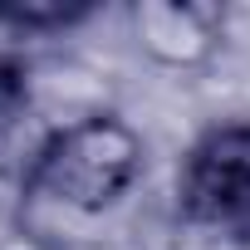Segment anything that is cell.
I'll return each instance as SVG.
<instances>
[{
    "instance_id": "cell-2",
    "label": "cell",
    "mask_w": 250,
    "mask_h": 250,
    "mask_svg": "<svg viewBox=\"0 0 250 250\" xmlns=\"http://www.w3.org/2000/svg\"><path fill=\"white\" fill-rule=\"evenodd\" d=\"M177 206L191 226L250 230V123H221L191 143L177 172Z\"/></svg>"
},
{
    "instance_id": "cell-7",
    "label": "cell",
    "mask_w": 250,
    "mask_h": 250,
    "mask_svg": "<svg viewBox=\"0 0 250 250\" xmlns=\"http://www.w3.org/2000/svg\"><path fill=\"white\" fill-rule=\"evenodd\" d=\"M235 240H240V250H250V230H240V235H235Z\"/></svg>"
},
{
    "instance_id": "cell-5",
    "label": "cell",
    "mask_w": 250,
    "mask_h": 250,
    "mask_svg": "<svg viewBox=\"0 0 250 250\" xmlns=\"http://www.w3.org/2000/svg\"><path fill=\"white\" fill-rule=\"evenodd\" d=\"M40 113V93L25 64L0 59V157L15 147V138L25 133V123Z\"/></svg>"
},
{
    "instance_id": "cell-4",
    "label": "cell",
    "mask_w": 250,
    "mask_h": 250,
    "mask_svg": "<svg viewBox=\"0 0 250 250\" xmlns=\"http://www.w3.org/2000/svg\"><path fill=\"white\" fill-rule=\"evenodd\" d=\"M93 15L88 0H0V30L10 35H69Z\"/></svg>"
},
{
    "instance_id": "cell-1",
    "label": "cell",
    "mask_w": 250,
    "mask_h": 250,
    "mask_svg": "<svg viewBox=\"0 0 250 250\" xmlns=\"http://www.w3.org/2000/svg\"><path fill=\"white\" fill-rule=\"evenodd\" d=\"M147 143L123 113L83 108L40 133L25 157V196L69 216H108L138 191Z\"/></svg>"
},
{
    "instance_id": "cell-3",
    "label": "cell",
    "mask_w": 250,
    "mask_h": 250,
    "mask_svg": "<svg viewBox=\"0 0 250 250\" xmlns=\"http://www.w3.org/2000/svg\"><path fill=\"white\" fill-rule=\"evenodd\" d=\"M128 35L147 64L172 74H196L221 54L226 15L216 5H196V0H133Z\"/></svg>"
},
{
    "instance_id": "cell-6",
    "label": "cell",
    "mask_w": 250,
    "mask_h": 250,
    "mask_svg": "<svg viewBox=\"0 0 250 250\" xmlns=\"http://www.w3.org/2000/svg\"><path fill=\"white\" fill-rule=\"evenodd\" d=\"M0 250H54V245H49V240H40V235H30V230H15V235L0 240Z\"/></svg>"
}]
</instances>
